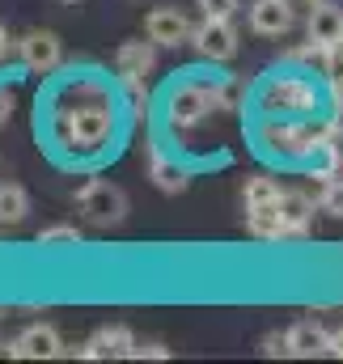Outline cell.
<instances>
[{"mask_svg": "<svg viewBox=\"0 0 343 364\" xmlns=\"http://www.w3.org/2000/svg\"><path fill=\"white\" fill-rule=\"evenodd\" d=\"M77 212L85 216V225H93V229H115V225L127 220V195L115 182L93 178L77 191Z\"/></svg>", "mask_w": 343, "mask_h": 364, "instance_id": "1", "label": "cell"}, {"mask_svg": "<svg viewBox=\"0 0 343 364\" xmlns=\"http://www.w3.org/2000/svg\"><path fill=\"white\" fill-rule=\"evenodd\" d=\"M191 47H195L204 60L225 64V60L238 55V30H233V21H225V17H204V21L191 30Z\"/></svg>", "mask_w": 343, "mask_h": 364, "instance_id": "2", "label": "cell"}, {"mask_svg": "<svg viewBox=\"0 0 343 364\" xmlns=\"http://www.w3.org/2000/svg\"><path fill=\"white\" fill-rule=\"evenodd\" d=\"M17 51H21V64H26L30 73H51V68H60V60H64V43H60V34H51V30H30V34H21Z\"/></svg>", "mask_w": 343, "mask_h": 364, "instance_id": "3", "label": "cell"}, {"mask_svg": "<svg viewBox=\"0 0 343 364\" xmlns=\"http://www.w3.org/2000/svg\"><path fill=\"white\" fill-rule=\"evenodd\" d=\"M191 21H186V13L182 9H153L149 17H144V34H149V43H157V47H182V43H191Z\"/></svg>", "mask_w": 343, "mask_h": 364, "instance_id": "4", "label": "cell"}, {"mask_svg": "<svg viewBox=\"0 0 343 364\" xmlns=\"http://www.w3.org/2000/svg\"><path fill=\"white\" fill-rule=\"evenodd\" d=\"M136 348V335L127 326H102L81 343V360H127Z\"/></svg>", "mask_w": 343, "mask_h": 364, "instance_id": "5", "label": "cell"}, {"mask_svg": "<svg viewBox=\"0 0 343 364\" xmlns=\"http://www.w3.org/2000/svg\"><path fill=\"white\" fill-rule=\"evenodd\" d=\"M60 352H64V339H60V331L47 326V322H34V326H26V331L13 339V356H17V360H56Z\"/></svg>", "mask_w": 343, "mask_h": 364, "instance_id": "6", "label": "cell"}, {"mask_svg": "<svg viewBox=\"0 0 343 364\" xmlns=\"http://www.w3.org/2000/svg\"><path fill=\"white\" fill-rule=\"evenodd\" d=\"M284 335H288V356L310 360V356H327V352H331V331H327L322 322H314V318L288 326Z\"/></svg>", "mask_w": 343, "mask_h": 364, "instance_id": "7", "label": "cell"}, {"mask_svg": "<svg viewBox=\"0 0 343 364\" xmlns=\"http://www.w3.org/2000/svg\"><path fill=\"white\" fill-rule=\"evenodd\" d=\"M310 43L314 47H322V51H331V47H339L343 43V9L335 4H327V0H318L314 9H310Z\"/></svg>", "mask_w": 343, "mask_h": 364, "instance_id": "8", "label": "cell"}, {"mask_svg": "<svg viewBox=\"0 0 343 364\" xmlns=\"http://www.w3.org/2000/svg\"><path fill=\"white\" fill-rule=\"evenodd\" d=\"M250 30L263 38H280L292 30V9L288 0H255L250 4Z\"/></svg>", "mask_w": 343, "mask_h": 364, "instance_id": "9", "label": "cell"}, {"mask_svg": "<svg viewBox=\"0 0 343 364\" xmlns=\"http://www.w3.org/2000/svg\"><path fill=\"white\" fill-rule=\"evenodd\" d=\"M310 216H314L310 195H301V191H284V195H280V220H284V233H305V229H310Z\"/></svg>", "mask_w": 343, "mask_h": 364, "instance_id": "10", "label": "cell"}, {"mask_svg": "<svg viewBox=\"0 0 343 364\" xmlns=\"http://www.w3.org/2000/svg\"><path fill=\"white\" fill-rule=\"evenodd\" d=\"M106 132H110V119H106L102 110H77V119H73V140H77V149H97Z\"/></svg>", "mask_w": 343, "mask_h": 364, "instance_id": "11", "label": "cell"}, {"mask_svg": "<svg viewBox=\"0 0 343 364\" xmlns=\"http://www.w3.org/2000/svg\"><path fill=\"white\" fill-rule=\"evenodd\" d=\"M30 212V195L21 182H0V225H21Z\"/></svg>", "mask_w": 343, "mask_h": 364, "instance_id": "12", "label": "cell"}, {"mask_svg": "<svg viewBox=\"0 0 343 364\" xmlns=\"http://www.w3.org/2000/svg\"><path fill=\"white\" fill-rule=\"evenodd\" d=\"M149 68H153V47L149 43H123L119 47V73L127 81H140Z\"/></svg>", "mask_w": 343, "mask_h": 364, "instance_id": "13", "label": "cell"}, {"mask_svg": "<svg viewBox=\"0 0 343 364\" xmlns=\"http://www.w3.org/2000/svg\"><path fill=\"white\" fill-rule=\"evenodd\" d=\"M246 229H250L255 237H280V233H284L280 203H258V208H246Z\"/></svg>", "mask_w": 343, "mask_h": 364, "instance_id": "14", "label": "cell"}, {"mask_svg": "<svg viewBox=\"0 0 343 364\" xmlns=\"http://www.w3.org/2000/svg\"><path fill=\"white\" fill-rule=\"evenodd\" d=\"M170 119H174V127H195V123L204 119V93H195V90L174 93Z\"/></svg>", "mask_w": 343, "mask_h": 364, "instance_id": "15", "label": "cell"}, {"mask_svg": "<svg viewBox=\"0 0 343 364\" xmlns=\"http://www.w3.org/2000/svg\"><path fill=\"white\" fill-rule=\"evenodd\" d=\"M280 182L267 178V174H255V178H246V208H258V203H280Z\"/></svg>", "mask_w": 343, "mask_h": 364, "instance_id": "16", "label": "cell"}, {"mask_svg": "<svg viewBox=\"0 0 343 364\" xmlns=\"http://www.w3.org/2000/svg\"><path fill=\"white\" fill-rule=\"evenodd\" d=\"M81 233L77 225H51V229H38V246H77Z\"/></svg>", "mask_w": 343, "mask_h": 364, "instance_id": "17", "label": "cell"}, {"mask_svg": "<svg viewBox=\"0 0 343 364\" xmlns=\"http://www.w3.org/2000/svg\"><path fill=\"white\" fill-rule=\"evenodd\" d=\"M153 178H157V186H162V191H182V186H186V178H182V170H174V166H166L162 157H153Z\"/></svg>", "mask_w": 343, "mask_h": 364, "instance_id": "18", "label": "cell"}, {"mask_svg": "<svg viewBox=\"0 0 343 364\" xmlns=\"http://www.w3.org/2000/svg\"><path fill=\"white\" fill-rule=\"evenodd\" d=\"M322 212H331V216L343 220V178L327 182V191H322Z\"/></svg>", "mask_w": 343, "mask_h": 364, "instance_id": "19", "label": "cell"}, {"mask_svg": "<svg viewBox=\"0 0 343 364\" xmlns=\"http://www.w3.org/2000/svg\"><path fill=\"white\" fill-rule=\"evenodd\" d=\"M199 9H204V17H225V21H233V13L242 9V0H199Z\"/></svg>", "mask_w": 343, "mask_h": 364, "instance_id": "20", "label": "cell"}, {"mask_svg": "<svg viewBox=\"0 0 343 364\" xmlns=\"http://www.w3.org/2000/svg\"><path fill=\"white\" fill-rule=\"evenodd\" d=\"M166 356H170V348H162V343H136L127 360H166Z\"/></svg>", "mask_w": 343, "mask_h": 364, "instance_id": "21", "label": "cell"}, {"mask_svg": "<svg viewBox=\"0 0 343 364\" xmlns=\"http://www.w3.org/2000/svg\"><path fill=\"white\" fill-rule=\"evenodd\" d=\"M263 356H288V335H267L263 339Z\"/></svg>", "mask_w": 343, "mask_h": 364, "instance_id": "22", "label": "cell"}, {"mask_svg": "<svg viewBox=\"0 0 343 364\" xmlns=\"http://www.w3.org/2000/svg\"><path fill=\"white\" fill-rule=\"evenodd\" d=\"M331 356H343V331L331 335Z\"/></svg>", "mask_w": 343, "mask_h": 364, "instance_id": "23", "label": "cell"}, {"mask_svg": "<svg viewBox=\"0 0 343 364\" xmlns=\"http://www.w3.org/2000/svg\"><path fill=\"white\" fill-rule=\"evenodd\" d=\"M4 43H9V38H4V26H0V51H4Z\"/></svg>", "mask_w": 343, "mask_h": 364, "instance_id": "24", "label": "cell"}, {"mask_svg": "<svg viewBox=\"0 0 343 364\" xmlns=\"http://www.w3.org/2000/svg\"><path fill=\"white\" fill-rule=\"evenodd\" d=\"M64 4H77V0H64Z\"/></svg>", "mask_w": 343, "mask_h": 364, "instance_id": "25", "label": "cell"}]
</instances>
